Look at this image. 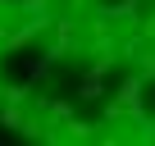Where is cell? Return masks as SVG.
Here are the masks:
<instances>
[{"mask_svg": "<svg viewBox=\"0 0 155 146\" xmlns=\"http://www.w3.org/2000/svg\"><path fill=\"white\" fill-rule=\"evenodd\" d=\"M82 50H87V28L78 23L73 14L50 23V41H46V55H50L55 64H59V59H68V55H82Z\"/></svg>", "mask_w": 155, "mask_h": 146, "instance_id": "1", "label": "cell"}, {"mask_svg": "<svg viewBox=\"0 0 155 146\" xmlns=\"http://www.w3.org/2000/svg\"><path fill=\"white\" fill-rule=\"evenodd\" d=\"M114 101L123 105L128 123H141V119H146V78H141V73L123 78V82H119V91H114Z\"/></svg>", "mask_w": 155, "mask_h": 146, "instance_id": "2", "label": "cell"}, {"mask_svg": "<svg viewBox=\"0 0 155 146\" xmlns=\"http://www.w3.org/2000/svg\"><path fill=\"white\" fill-rule=\"evenodd\" d=\"M101 18H110L114 28L119 23H141V14H146V0H114V5H105V9H96Z\"/></svg>", "mask_w": 155, "mask_h": 146, "instance_id": "3", "label": "cell"}, {"mask_svg": "<svg viewBox=\"0 0 155 146\" xmlns=\"http://www.w3.org/2000/svg\"><path fill=\"white\" fill-rule=\"evenodd\" d=\"M32 110H37L50 128H64V123L73 119V101H46V96H37V101H32Z\"/></svg>", "mask_w": 155, "mask_h": 146, "instance_id": "4", "label": "cell"}, {"mask_svg": "<svg viewBox=\"0 0 155 146\" xmlns=\"http://www.w3.org/2000/svg\"><path fill=\"white\" fill-rule=\"evenodd\" d=\"M59 132H64V141H101L96 123H87V119H78V114H73V119H68V123H64Z\"/></svg>", "mask_w": 155, "mask_h": 146, "instance_id": "5", "label": "cell"}, {"mask_svg": "<svg viewBox=\"0 0 155 146\" xmlns=\"http://www.w3.org/2000/svg\"><path fill=\"white\" fill-rule=\"evenodd\" d=\"M23 123H28V105L0 101V128H9V132H23Z\"/></svg>", "mask_w": 155, "mask_h": 146, "instance_id": "6", "label": "cell"}, {"mask_svg": "<svg viewBox=\"0 0 155 146\" xmlns=\"http://www.w3.org/2000/svg\"><path fill=\"white\" fill-rule=\"evenodd\" d=\"M23 18H55V0H18Z\"/></svg>", "mask_w": 155, "mask_h": 146, "instance_id": "7", "label": "cell"}, {"mask_svg": "<svg viewBox=\"0 0 155 146\" xmlns=\"http://www.w3.org/2000/svg\"><path fill=\"white\" fill-rule=\"evenodd\" d=\"M50 68H55L50 55H46V59H32V64H28V82H46V78H50Z\"/></svg>", "mask_w": 155, "mask_h": 146, "instance_id": "8", "label": "cell"}, {"mask_svg": "<svg viewBox=\"0 0 155 146\" xmlns=\"http://www.w3.org/2000/svg\"><path fill=\"white\" fill-rule=\"evenodd\" d=\"M137 73H141L146 82H155V50H150V46H146V50L137 55Z\"/></svg>", "mask_w": 155, "mask_h": 146, "instance_id": "9", "label": "cell"}, {"mask_svg": "<svg viewBox=\"0 0 155 146\" xmlns=\"http://www.w3.org/2000/svg\"><path fill=\"white\" fill-rule=\"evenodd\" d=\"M9 9H18V0H0V14H9Z\"/></svg>", "mask_w": 155, "mask_h": 146, "instance_id": "10", "label": "cell"}, {"mask_svg": "<svg viewBox=\"0 0 155 146\" xmlns=\"http://www.w3.org/2000/svg\"><path fill=\"white\" fill-rule=\"evenodd\" d=\"M0 101H5V87H0Z\"/></svg>", "mask_w": 155, "mask_h": 146, "instance_id": "11", "label": "cell"}]
</instances>
